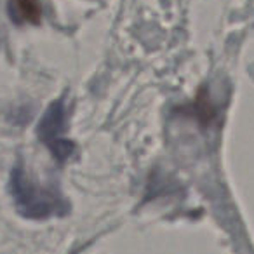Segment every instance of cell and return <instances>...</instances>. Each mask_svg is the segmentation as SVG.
<instances>
[{
    "label": "cell",
    "mask_w": 254,
    "mask_h": 254,
    "mask_svg": "<svg viewBox=\"0 0 254 254\" xmlns=\"http://www.w3.org/2000/svg\"><path fill=\"white\" fill-rule=\"evenodd\" d=\"M9 191L14 200L16 211L26 219H42L64 216L70 211V204L56 185H40L32 180L25 166L19 160L11 171Z\"/></svg>",
    "instance_id": "cell-1"
},
{
    "label": "cell",
    "mask_w": 254,
    "mask_h": 254,
    "mask_svg": "<svg viewBox=\"0 0 254 254\" xmlns=\"http://www.w3.org/2000/svg\"><path fill=\"white\" fill-rule=\"evenodd\" d=\"M66 126L68 113L64 98L54 99L37 124V136L40 143L53 153L58 162L68 160L75 152V145L66 138Z\"/></svg>",
    "instance_id": "cell-2"
},
{
    "label": "cell",
    "mask_w": 254,
    "mask_h": 254,
    "mask_svg": "<svg viewBox=\"0 0 254 254\" xmlns=\"http://www.w3.org/2000/svg\"><path fill=\"white\" fill-rule=\"evenodd\" d=\"M7 11L16 25L39 23L42 16V5L39 0H9Z\"/></svg>",
    "instance_id": "cell-3"
}]
</instances>
